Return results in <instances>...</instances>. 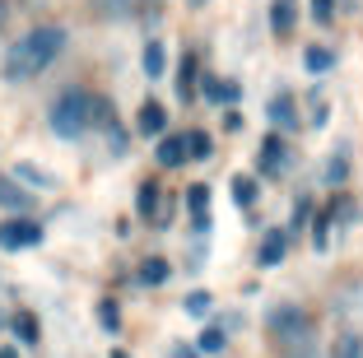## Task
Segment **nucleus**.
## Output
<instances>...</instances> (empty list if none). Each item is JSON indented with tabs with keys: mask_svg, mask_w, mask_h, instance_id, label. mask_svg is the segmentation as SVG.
I'll return each instance as SVG.
<instances>
[{
	"mask_svg": "<svg viewBox=\"0 0 363 358\" xmlns=\"http://www.w3.org/2000/svg\"><path fill=\"white\" fill-rule=\"evenodd\" d=\"M186 210H191L196 233H205V228H210V191H205V186H191V191H186Z\"/></svg>",
	"mask_w": 363,
	"mask_h": 358,
	"instance_id": "0eeeda50",
	"label": "nucleus"
},
{
	"mask_svg": "<svg viewBox=\"0 0 363 358\" xmlns=\"http://www.w3.org/2000/svg\"><path fill=\"white\" fill-rule=\"evenodd\" d=\"M303 65H308L312 74H326V70L335 65V56L326 52V47H308V52H303Z\"/></svg>",
	"mask_w": 363,
	"mask_h": 358,
	"instance_id": "f8f14e48",
	"label": "nucleus"
},
{
	"mask_svg": "<svg viewBox=\"0 0 363 358\" xmlns=\"http://www.w3.org/2000/svg\"><path fill=\"white\" fill-rule=\"evenodd\" d=\"M331 358H363V340L359 335H340L331 345Z\"/></svg>",
	"mask_w": 363,
	"mask_h": 358,
	"instance_id": "a211bd4d",
	"label": "nucleus"
},
{
	"mask_svg": "<svg viewBox=\"0 0 363 358\" xmlns=\"http://www.w3.org/2000/svg\"><path fill=\"white\" fill-rule=\"evenodd\" d=\"M0 205H10V210H28L33 196H28V191H19L14 181H0Z\"/></svg>",
	"mask_w": 363,
	"mask_h": 358,
	"instance_id": "ddd939ff",
	"label": "nucleus"
},
{
	"mask_svg": "<svg viewBox=\"0 0 363 358\" xmlns=\"http://www.w3.org/2000/svg\"><path fill=\"white\" fill-rule=\"evenodd\" d=\"M266 116L275 121V130H298V103H294V94H275L266 103Z\"/></svg>",
	"mask_w": 363,
	"mask_h": 358,
	"instance_id": "423d86ee",
	"label": "nucleus"
},
{
	"mask_svg": "<svg viewBox=\"0 0 363 358\" xmlns=\"http://www.w3.org/2000/svg\"><path fill=\"white\" fill-rule=\"evenodd\" d=\"M98 321H103L107 330H117V303H103V312H98Z\"/></svg>",
	"mask_w": 363,
	"mask_h": 358,
	"instance_id": "cd10ccee",
	"label": "nucleus"
},
{
	"mask_svg": "<svg viewBox=\"0 0 363 358\" xmlns=\"http://www.w3.org/2000/svg\"><path fill=\"white\" fill-rule=\"evenodd\" d=\"M233 201L242 205V210H247V205H257V177H242V172H238V177H233Z\"/></svg>",
	"mask_w": 363,
	"mask_h": 358,
	"instance_id": "dca6fc26",
	"label": "nucleus"
},
{
	"mask_svg": "<svg viewBox=\"0 0 363 358\" xmlns=\"http://www.w3.org/2000/svg\"><path fill=\"white\" fill-rule=\"evenodd\" d=\"M19 177L38 181V186H52V177H47V172H38V168H19Z\"/></svg>",
	"mask_w": 363,
	"mask_h": 358,
	"instance_id": "c85d7f7f",
	"label": "nucleus"
},
{
	"mask_svg": "<svg viewBox=\"0 0 363 358\" xmlns=\"http://www.w3.org/2000/svg\"><path fill=\"white\" fill-rule=\"evenodd\" d=\"M186 5H191V10H201V5H205V0H186Z\"/></svg>",
	"mask_w": 363,
	"mask_h": 358,
	"instance_id": "2f4dec72",
	"label": "nucleus"
},
{
	"mask_svg": "<svg viewBox=\"0 0 363 358\" xmlns=\"http://www.w3.org/2000/svg\"><path fill=\"white\" fill-rule=\"evenodd\" d=\"M135 126L145 130V135H163V126H168V112H163L159 103H145V107H140V116H135Z\"/></svg>",
	"mask_w": 363,
	"mask_h": 358,
	"instance_id": "1a4fd4ad",
	"label": "nucleus"
},
{
	"mask_svg": "<svg viewBox=\"0 0 363 358\" xmlns=\"http://www.w3.org/2000/svg\"><path fill=\"white\" fill-rule=\"evenodd\" d=\"M284 252H289V237L284 233H266V242H261V265H279L284 261Z\"/></svg>",
	"mask_w": 363,
	"mask_h": 358,
	"instance_id": "9d476101",
	"label": "nucleus"
},
{
	"mask_svg": "<svg viewBox=\"0 0 363 358\" xmlns=\"http://www.w3.org/2000/svg\"><path fill=\"white\" fill-rule=\"evenodd\" d=\"M191 74H196V61L186 56V65H182V98H191Z\"/></svg>",
	"mask_w": 363,
	"mask_h": 358,
	"instance_id": "bb28decb",
	"label": "nucleus"
},
{
	"mask_svg": "<svg viewBox=\"0 0 363 358\" xmlns=\"http://www.w3.org/2000/svg\"><path fill=\"white\" fill-rule=\"evenodd\" d=\"M163 65H168V61H163V47H159V43H150V47H145V74H150V79H159Z\"/></svg>",
	"mask_w": 363,
	"mask_h": 358,
	"instance_id": "aec40b11",
	"label": "nucleus"
},
{
	"mask_svg": "<svg viewBox=\"0 0 363 358\" xmlns=\"http://www.w3.org/2000/svg\"><path fill=\"white\" fill-rule=\"evenodd\" d=\"M266 330L279 340V345H298V340H312V316L294 303H279L266 312Z\"/></svg>",
	"mask_w": 363,
	"mask_h": 358,
	"instance_id": "7ed1b4c3",
	"label": "nucleus"
},
{
	"mask_svg": "<svg viewBox=\"0 0 363 358\" xmlns=\"http://www.w3.org/2000/svg\"><path fill=\"white\" fill-rule=\"evenodd\" d=\"M182 307H186V316H210L214 298H210V293H201V289H196V293L186 298V303H182Z\"/></svg>",
	"mask_w": 363,
	"mask_h": 358,
	"instance_id": "4be33fe9",
	"label": "nucleus"
},
{
	"mask_svg": "<svg viewBox=\"0 0 363 358\" xmlns=\"http://www.w3.org/2000/svg\"><path fill=\"white\" fill-rule=\"evenodd\" d=\"M261 172H266V177L289 172V145L279 140V130H275V135H266V145H261Z\"/></svg>",
	"mask_w": 363,
	"mask_h": 358,
	"instance_id": "39448f33",
	"label": "nucleus"
},
{
	"mask_svg": "<svg viewBox=\"0 0 363 358\" xmlns=\"http://www.w3.org/2000/svg\"><path fill=\"white\" fill-rule=\"evenodd\" d=\"M270 28H275L279 38L294 33V0H275V5H270Z\"/></svg>",
	"mask_w": 363,
	"mask_h": 358,
	"instance_id": "9b49d317",
	"label": "nucleus"
},
{
	"mask_svg": "<svg viewBox=\"0 0 363 358\" xmlns=\"http://www.w3.org/2000/svg\"><path fill=\"white\" fill-rule=\"evenodd\" d=\"M140 214L159 219V186H140Z\"/></svg>",
	"mask_w": 363,
	"mask_h": 358,
	"instance_id": "412c9836",
	"label": "nucleus"
},
{
	"mask_svg": "<svg viewBox=\"0 0 363 358\" xmlns=\"http://www.w3.org/2000/svg\"><path fill=\"white\" fill-rule=\"evenodd\" d=\"M312 14L317 19H331V0H312Z\"/></svg>",
	"mask_w": 363,
	"mask_h": 358,
	"instance_id": "c756f323",
	"label": "nucleus"
},
{
	"mask_svg": "<svg viewBox=\"0 0 363 358\" xmlns=\"http://www.w3.org/2000/svg\"><path fill=\"white\" fill-rule=\"evenodd\" d=\"M0 358H19V354H14V349H0Z\"/></svg>",
	"mask_w": 363,
	"mask_h": 358,
	"instance_id": "7c9ffc66",
	"label": "nucleus"
},
{
	"mask_svg": "<svg viewBox=\"0 0 363 358\" xmlns=\"http://www.w3.org/2000/svg\"><path fill=\"white\" fill-rule=\"evenodd\" d=\"M345 172H350V163H345V149H335L331 163H326V177H331V181H345Z\"/></svg>",
	"mask_w": 363,
	"mask_h": 358,
	"instance_id": "393cba45",
	"label": "nucleus"
},
{
	"mask_svg": "<svg viewBox=\"0 0 363 358\" xmlns=\"http://www.w3.org/2000/svg\"><path fill=\"white\" fill-rule=\"evenodd\" d=\"M43 242V223L33 219H5L0 223V247L5 252H23V247H38Z\"/></svg>",
	"mask_w": 363,
	"mask_h": 358,
	"instance_id": "20e7f679",
	"label": "nucleus"
},
{
	"mask_svg": "<svg viewBox=\"0 0 363 358\" xmlns=\"http://www.w3.org/2000/svg\"><path fill=\"white\" fill-rule=\"evenodd\" d=\"M94 10L107 14V19H121V14L130 10V0H94Z\"/></svg>",
	"mask_w": 363,
	"mask_h": 358,
	"instance_id": "5701e85b",
	"label": "nucleus"
},
{
	"mask_svg": "<svg viewBox=\"0 0 363 358\" xmlns=\"http://www.w3.org/2000/svg\"><path fill=\"white\" fill-rule=\"evenodd\" d=\"M10 326H14V335H19L23 345H38V316H33V312H19Z\"/></svg>",
	"mask_w": 363,
	"mask_h": 358,
	"instance_id": "2eb2a0df",
	"label": "nucleus"
},
{
	"mask_svg": "<svg viewBox=\"0 0 363 358\" xmlns=\"http://www.w3.org/2000/svg\"><path fill=\"white\" fill-rule=\"evenodd\" d=\"M159 163L163 168H182L186 163V135H163L159 140Z\"/></svg>",
	"mask_w": 363,
	"mask_h": 358,
	"instance_id": "6e6552de",
	"label": "nucleus"
},
{
	"mask_svg": "<svg viewBox=\"0 0 363 358\" xmlns=\"http://www.w3.org/2000/svg\"><path fill=\"white\" fill-rule=\"evenodd\" d=\"M163 279H168V261L150 256V261L140 265V284H163Z\"/></svg>",
	"mask_w": 363,
	"mask_h": 358,
	"instance_id": "f3484780",
	"label": "nucleus"
},
{
	"mask_svg": "<svg viewBox=\"0 0 363 358\" xmlns=\"http://www.w3.org/2000/svg\"><path fill=\"white\" fill-rule=\"evenodd\" d=\"M0 23H5V0H0Z\"/></svg>",
	"mask_w": 363,
	"mask_h": 358,
	"instance_id": "473e14b6",
	"label": "nucleus"
},
{
	"mask_svg": "<svg viewBox=\"0 0 363 358\" xmlns=\"http://www.w3.org/2000/svg\"><path fill=\"white\" fill-rule=\"evenodd\" d=\"M61 52H65V28L61 23H38V28H28L19 43L5 52V65H0V70H5L10 84H28V79H38Z\"/></svg>",
	"mask_w": 363,
	"mask_h": 358,
	"instance_id": "f257e3e1",
	"label": "nucleus"
},
{
	"mask_svg": "<svg viewBox=\"0 0 363 358\" xmlns=\"http://www.w3.org/2000/svg\"><path fill=\"white\" fill-rule=\"evenodd\" d=\"M112 358H126V354H112Z\"/></svg>",
	"mask_w": 363,
	"mask_h": 358,
	"instance_id": "72a5a7b5",
	"label": "nucleus"
},
{
	"mask_svg": "<svg viewBox=\"0 0 363 358\" xmlns=\"http://www.w3.org/2000/svg\"><path fill=\"white\" fill-rule=\"evenodd\" d=\"M205 98H214V103H233L238 84L233 79H205Z\"/></svg>",
	"mask_w": 363,
	"mask_h": 358,
	"instance_id": "4468645a",
	"label": "nucleus"
},
{
	"mask_svg": "<svg viewBox=\"0 0 363 358\" xmlns=\"http://www.w3.org/2000/svg\"><path fill=\"white\" fill-rule=\"evenodd\" d=\"M196 158H210V135H205V130H191V135H186V163H196Z\"/></svg>",
	"mask_w": 363,
	"mask_h": 358,
	"instance_id": "6ab92c4d",
	"label": "nucleus"
},
{
	"mask_svg": "<svg viewBox=\"0 0 363 358\" xmlns=\"http://www.w3.org/2000/svg\"><path fill=\"white\" fill-rule=\"evenodd\" d=\"M279 358H317V349L308 345V340H298V345H284V354Z\"/></svg>",
	"mask_w": 363,
	"mask_h": 358,
	"instance_id": "a878e982",
	"label": "nucleus"
},
{
	"mask_svg": "<svg viewBox=\"0 0 363 358\" xmlns=\"http://www.w3.org/2000/svg\"><path fill=\"white\" fill-rule=\"evenodd\" d=\"M196 349H201V354H219V349H224V330H205V335L196 340Z\"/></svg>",
	"mask_w": 363,
	"mask_h": 358,
	"instance_id": "b1692460",
	"label": "nucleus"
},
{
	"mask_svg": "<svg viewBox=\"0 0 363 358\" xmlns=\"http://www.w3.org/2000/svg\"><path fill=\"white\" fill-rule=\"evenodd\" d=\"M47 121H52V130L61 140H79L89 126H94V94H84V89H65V94L52 103Z\"/></svg>",
	"mask_w": 363,
	"mask_h": 358,
	"instance_id": "f03ea898",
	"label": "nucleus"
}]
</instances>
